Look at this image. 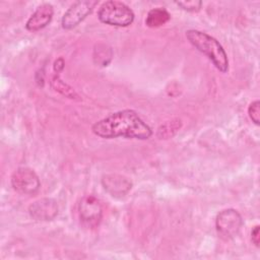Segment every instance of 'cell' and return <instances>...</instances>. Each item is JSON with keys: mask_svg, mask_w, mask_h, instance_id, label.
<instances>
[{"mask_svg": "<svg viewBox=\"0 0 260 260\" xmlns=\"http://www.w3.org/2000/svg\"><path fill=\"white\" fill-rule=\"evenodd\" d=\"M91 130L101 138L126 137L146 140L151 137V128L133 110H121L95 122Z\"/></svg>", "mask_w": 260, "mask_h": 260, "instance_id": "6da1fadb", "label": "cell"}, {"mask_svg": "<svg viewBox=\"0 0 260 260\" xmlns=\"http://www.w3.org/2000/svg\"><path fill=\"white\" fill-rule=\"evenodd\" d=\"M186 38L195 49L204 54L212 62L217 70L222 73L228 72V55L221 44L215 38L198 29H188L186 31Z\"/></svg>", "mask_w": 260, "mask_h": 260, "instance_id": "7a4b0ae2", "label": "cell"}, {"mask_svg": "<svg viewBox=\"0 0 260 260\" xmlns=\"http://www.w3.org/2000/svg\"><path fill=\"white\" fill-rule=\"evenodd\" d=\"M98 17L101 22L126 27L130 25L135 18L133 10L125 3L116 0H110L104 2L98 11Z\"/></svg>", "mask_w": 260, "mask_h": 260, "instance_id": "3957f363", "label": "cell"}, {"mask_svg": "<svg viewBox=\"0 0 260 260\" xmlns=\"http://www.w3.org/2000/svg\"><path fill=\"white\" fill-rule=\"evenodd\" d=\"M242 225L243 218L239 211L234 208L223 209L216 215L215 229L218 237L224 241L235 238Z\"/></svg>", "mask_w": 260, "mask_h": 260, "instance_id": "277c9868", "label": "cell"}, {"mask_svg": "<svg viewBox=\"0 0 260 260\" xmlns=\"http://www.w3.org/2000/svg\"><path fill=\"white\" fill-rule=\"evenodd\" d=\"M10 181L13 189L21 194H35L41 187V182L36 172L26 167L16 169L12 173Z\"/></svg>", "mask_w": 260, "mask_h": 260, "instance_id": "5b68a950", "label": "cell"}, {"mask_svg": "<svg viewBox=\"0 0 260 260\" xmlns=\"http://www.w3.org/2000/svg\"><path fill=\"white\" fill-rule=\"evenodd\" d=\"M98 3L99 2L96 0H79L74 2L62 16V27L65 29H71L77 26L92 12Z\"/></svg>", "mask_w": 260, "mask_h": 260, "instance_id": "8992f818", "label": "cell"}, {"mask_svg": "<svg viewBox=\"0 0 260 260\" xmlns=\"http://www.w3.org/2000/svg\"><path fill=\"white\" fill-rule=\"evenodd\" d=\"M79 218L83 224L94 228L100 224L103 216V208L100 200L93 195L84 196L78 205Z\"/></svg>", "mask_w": 260, "mask_h": 260, "instance_id": "52a82bcc", "label": "cell"}, {"mask_svg": "<svg viewBox=\"0 0 260 260\" xmlns=\"http://www.w3.org/2000/svg\"><path fill=\"white\" fill-rule=\"evenodd\" d=\"M59 212L58 203L53 198H41L28 207L29 215L36 220H52Z\"/></svg>", "mask_w": 260, "mask_h": 260, "instance_id": "ba28073f", "label": "cell"}, {"mask_svg": "<svg viewBox=\"0 0 260 260\" xmlns=\"http://www.w3.org/2000/svg\"><path fill=\"white\" fill-rule=\"evenodd\" d=\"M54 14L53 5L43 3L37 7L25 22V28L29 31H38L46 27L52 20Z\"/></svg>", "mask_w": 260, "mask_h": 260, "instance_id": "9c48e42d", "label": "cell"}, {"mask_svg": "<svg viewBox=\"0 0 260 260\" xmlns=\"http://www.w3.org/2000/svg\"><path fill=\"white\" fill-rule=\"evenodd\" d=\"M102 185L113 197H123L132 188V183L128 178L117 174L105 175L102 179Z\"/></svg>", "mask_w": 260, "mask_h": 260, "instance_id": "30bf717a", "label": "cell"}, {"mask_svg": "<svg viewBox=\"0 0 260 260\" xmlns=\"http://www.w3.org/2000/svg\"><path fill=\"white\" fill-rule=\"evenodd\" d=\"M171 19V14L168 12L167 9L164 7H155L148 11L146 18H145V24L148 27H159L164 24H166Z\"/></svg>", "mask_w": 260, "mask_h": 260, "instance_id": "8fae6325", "label": "cell"}, {"mask_svg": "<svg viewBox=\"0 0 260 260\" xmlns=\"http://www.w3.org/2000/svg\"><path fill=\"white\" fill-rule=\"evenodd\" d=\"M182 127V121L179 119H173L161 124L156 132V136L160 139H168L173 137L178 130Z\"/></svg>", "mask_w": 260, "mask_h": 260, "instance_id": "7c38bea8", "label": "cell"}, {"mask_svg": "<svg viewBox=\"0 0 260 260\" xmlns=\"http://www.w3.org/2000/svg\"><path fill=\"white\" fill-rule=\"evenodd\" d=\"M112 49L105 44H99L93 51V61L100 66H107L112 60Z\"/></svg>", "mask_w": 260, "mask_h": 260, "instance_id": "4fadbf2b", "label": "cell"}, {"mask_svg": "<svg viewBox=\"0 0 260 260\" xmlns=\"http://www.w3.org/2000/svg\"><path fill=\"white\" fill-rule=\"evenodd\" d=\"M52 86L53 88L58 91L59 93H61L62 95L68 98V99H76L78 98L77 93L75 92V90L66 82H64L58 74H56L53 78H52Z\"/></svg>", "mask_w": 260, "mask_h": 260, "instance_id": "5bb4252c", "label": "cell"}, {"mask_svg": "<svg viewBox=\"0 0 260 260\" xmlns=\"http://www.w3.org/2000/svg\"><path fill=\"white\" fill-rule=\"evenodd\" d=\"M248 115L255 125L260 124V102L258 100L252 102L248 107Z\"/></svg>", "mask_w": 260, "mask_h": 260, "instance_id": "9a60e30c", "label": "cell"}, {"mask_svg": "<svg viewBox=\"0 0 260 260\" xmlns=\"http://www.w3.org/2000/svg\"><path fill=\"white\" fill-rule=\"evenodd\" d=\"M176 4L179 7H181L183 10L189 11V12H197L200 10L202 6L201 1H179V2H176Z\"/></svg>", "mask_w": 260, "mask_h": 260, "instance_id": "2e32d148", "label": "cell"}, {"mask_svg": "<svg viewBox=\"0 0 260 260\" xmlns=\"http://www.w3.org/2000/svg\"><path fill=\"white\" fill-rule=\"evenodd\" d=\"M251 240L253 244L258 248L260 246V226L255 225L251 232Z\"/></svg>", "mask_w": 260, "mask_h": 260, "instance_id": "e0dca14e", "label": "cell"}, {"mask_svg": "<svg viewBox=\"0 0 260 260\" xmlns=\"http://www.w3.org/2000/svg\"><path fill=\"white\" fill-rule=\"evenodd\" d=\"M64 65H65V63H64L63 58H61V57H60V58H58L57 60H55L54 65H53V68H54L55 73H56V74L60 73V72L64 69Z\"/></svg>", "mask_w": 260, "mask_h": 260, "instance_id": "ac0fdd59", "label": "cell"}]
</instances>
